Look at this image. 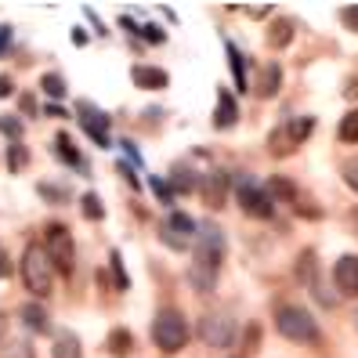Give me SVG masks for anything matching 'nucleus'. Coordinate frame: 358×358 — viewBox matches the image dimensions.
I'll list each match as a JSON object with an SVG mask.
<instances>
[{
    "mask_svg": "<svg viewBox=\"0 0 358 358\" xmlns=\"http://www.w3.org/2000/svg\"><path fill=\"white\" fill-rule=\"evenodd\" d=\"M22 282L33 297H51L55 289V268L48 261V254L40 246H26L22 254Z\"/></svg>",
    "mask_w": 358,
    "mask_h": 358,
    "instance_id": "1",
    "label": "nucleus"
},
{
    "mask_svg": "<svg viewBox=\"0 0 358 358\" xmlns=\"http://www.w3.org/2000/svg\"><path fill=\"white\" fill-rule=\"evenodd\" d=\"M152 341L163 355H174L188 344V322H185V315L174 311V308H163L156 315V322H152Z\"/></svg>",
    "mask_w": 358,
    "mask_h": 358,
    "instance_id": "2",
    "label": "nucleus"
},
{
    "mask_svg": "<svg viewBox=\"0 0 358 358\" xmlns=\"http://www.w3.org/2000/svg\"><path fill=\"white\" fill-rule=\"evenodd\" d=\"M275 326H279V333L286 336V341H301V344L319 341V326H315V319H311V315H308L304 308H297V304L279 308Z\"/></svg>",
    "mask_w": 358,
    "mask_h": 358,
    "instance_id": "3",
    "label": "nucleus"
},
{
    "mask_svg": "<svg viewBox=\"0 0 358 358\" xmlns=\"http://www.w3.org/2000/svg\"><path fill=\"white\" fill-rule=\"evenodd\" d=\"M48 261H51V268H58V271H73V261H76V243H73V236H69V228L66 224H51L48 228Z\"/></svg>",
    "mask_w": 358,
    "mask_h": 358,
    "instance_id": "4",
    "label": "nucleus"
},
{
    "mask_svg": "<svg viewBox=\"0 0 358 358\" xmlns=\"http://www.w3.org/2000/svg\"><path fill=\"white\" fill-rule=\"evenodd\" d=\"M236 199H239V206L246 210L250 217H271V210H275V199L268 196V188H261L257 181H250V178L236 181Z\"/></svg>",
    "mask_w": 358,
    "mask_h": 358,
    "instance_id": "5",
    "label": "nucleus"
},
{
    "mask_svg": "<svg viewBox=\"0 0 358 358\" xmlns=\"http://www.w3.org/2000/svg\"><path fill=\"white\" fill-rule=\"evenodd\" d=\"M199 333L210 348H231V341H236V319L228 311H210V315H203Z\"/></svg>",
    "mask_w": 358,
    "mask_h": 358,
    "instance_id": "6",
    "label": "nucleus"
},
{
    "mask_svg": "<svg viewBox=\"0 0 358 358\" xmlns=\"http://www.w3.org/2000/svg\"><path fill=\"white\" fill-rule=\"evenodd\" d=\"M224 261V236L217 224H203L196 231V264H206V268H221Z\"/></svg>",
    "mask_w": 358,
    "mask_h": 358,
    "instance_id": "7",
    "label": "nucleus"
},
{
    "mask_svg": "<svg viewBox=\"0 0 358 358\" xmlns=\"http://www.w3.org/2000/svg\"><path fill=\"white\" fill-rule=\"evenodd\" d=\"M159 239H163V246H171V250H188V243L196 239V224H192V217L188 214H171L163 221V231H159Z\"/></svg>",
    "mask_w": 358,
    "mask_h": 358,
    "instance_id": "8",
    "label": "nucleus"
},
{
    "mask_svg": "<svg viewBox=\"0 0 358 358\" xmlns=\"http://www.w3.org/2000/svg\"><path fill=\"white\" fill-rule=\"evenodd\" d=\"M333 279H336V289H341L344 297H358V257L348 254V257L336 261Z\"/></svg>",
    "mask_w": 358,
    "mask_h": 358,
    "instance_id": "9",
    "label": "nucleus"
},
{
    "mask_svg": "<svg viewBox=\"0 0 358 358\" xmlns=\"http://www.w3.org/2000/svg\"><path fill=\"white\" fill-rule=\"evenodd\" d=\"M80 123H83V131H87L98 145H109V120H105V113L91 109L87 101L80 105Z\"/></svg>",
    "mask_w": 358,
    "mask_h": 358,
    "instance_id": "10",
    "label": "nucleus"
},
{
    "mask_svg": "<svg viewBox=\"0 0 358 358\" xmlns=\"http://www.w3.org/2000/svg\"><path fill=\"white\" fill-rule=\"evenodd\" d=\"M134 83L138 87H145V91H163L166 83H171V76H166L163 69H149V66H134Z\"/></svg>",
    "mask_w": 358,
    "mask_h": 358,
    "instance_id": "11",
    "label": "nucleus"
},
{
    "mask_svg": "<svg viewBox=\"0 0 358 358\" xmlns=\"http://www.w3.org/2000/svg\"><path fill=\"white\" fill-rule=\"evenodd\" d=\"M279 83H282V69L275 66V62H268V66L261 69V76H257V94L261 98H275Z\"/></svg>",
    "mask_w": 358,
    "mask_h": 358,
    "instance_id": "12",
    "label": "nucleus"
},
{
    "mask_svg": "<svg viewBox=\"0 0 358 358\" xmlns=\"http://www.w3.org/2000/svg\"><path fill=\"white\" fill-rule=\"evenodd\" d=\"M236 120H239V105H236V98H231L228 91H221V94H217V113H214V123L224 131V127H231Z\"/></svg>",
    "mask_w": 358,
    "mask_h": 358,
    "instance_id": "13",
    "label": "nucleus"
},
{
    "mask_svg": "<svg viewBox=\"0 0 358 358\" xmlns=\"http://www.w3.org/2000/svg\"><path fill=\"white\" fill-rule=\"evenodd\" d=\"M224 188H228V178H224L221 171L206 174V181H203V196H206V203H210V206H224Z\"/></svg>",
    "mask_w": 358,
    "mask_h": 358,
    "instance_id": "14",
    "label": "nucleus"
},
{
    "mask_svg": "<svg viewBox=\"0 0 358 358\" xmlns=\"http://www.w3.org/2000/svg\"><path fill=\"white\" fill-rule=\"evenodd\" d=\"M188 282H192L199 293L214 289V282H217V268H206V264H196V261H192V268H188Z\"/></svg>",
    "mask_w": 358,
    "mask_h": 358,
    "instance_id": "15",
    "label": "nucleus"
},
{
    "mask_svg": "<svg viewBox=\"0 0 358 358\" xmlns=\"http://www.w3.org/2000/svg\"><path fill=\"white\" fill-rule=\"evenodd\" d=\"M22 322H26L33 333H51V319H48V311L40 308V304H26V308H22Z\"/></svg>",
    "mask_w": 358,
    "mask_h": 358,
    "instance_id": "16",
    "label": "nucleus"
},
{
    "mask_svg": "<svg viewBox=\"0 0 358 358\" xmlns=\"http://www.w3.org/2000/svg\"><path fill=\"white\" fill-rule=\"evenodd\" d=\"M55 358H83V351H80V341L73 333H62L58 341H55Z\"/></svg>",
    "mask_w": 358,
    "mask_h": 358,
    "instance_id": "17",
    "label": "nucleus"
},
{
    "mask_svg": "<svg viewBox=\"0 0 358 358\" xmlns=\"http://www.w3.org/2000/svg\"><path fill=\"white\" fill-rule=\"evenodd\" d=\"M289 40H293V22L289 18H279V22L271 26V33H268V44L271 48H286Z\"/></svg>",
    "mask_w": 358,
    "mask_h": 358,
    "instance_id": "18",
    "label": "nucleus"
},
{
    "mask_svg": "<svg viewBox=\"0 0 358 358\" xmlns=\"http://www.w3.org/2000/svg\"><path fill=\"white\" fill-rule=\"evenodd\" d=\"M293 149H297V141H293V134H289L286 127L271 134V152H275V156H286V152H293Z\"/></svg>",
    "mask_w": 358,
    "mask_h": 358,
    "instance_id": "19",
    "label": "nucleus"
},
{
    "mask_svg": "<svg viewBox=\"0 0 358 358\" xmlns=\"http://www.w3.org/2000/svg\"><path fill=\"white\" fill-rule=\"evenodd\" d=\"M131 344H134V336H131L127 329H116V333L109 336V351L120 355V358H123V355H131Z\"/></svg>",
    "mask_w": 358,
    "mask_h": 358,
    "instance_id": "20",
    "label": "nucleus"
},
{
    "mask_svg": "<svg viewBox=\"0 0 358 358\" xmlns=\"http://www.w3.org/2000/svg\"><path fill=\"white\" fill-rule=\"evenodd\" d=\"M4 358H36V355H33V344H29V341L15 336V341L4 344Z\"/></svg>",
    "mask_w": 358,
    "mask_h": 358,
    "instance_id": "21",
    "label": "nucleus"
},
{
    "mask_svg": "<svg viewBox=\"0 0 358 358\" xmlns=\"http://www.w3.org/2000/svg\"><path fill=\"white\" fill-rule=\"evenodd\" d=\"M268 196H279L282 203H293V199H297V188H293L289 181H282V178H275L268 185Z\"/></svg>",
    "mask_w": 358,
    "mask_h": 358,
    "instance_id": "22",
    "label": "nucleus"
},
{
    "mask_svg": "<svg viewBox=\"0 0 358 358\" xmlns=\"http://www.w3.org/2000/svg\"><path fill=\"white\" fill-rule=\"evenodd\" d=\"M55 156H58V159H66V163H80V156H76V149H73V141H69L66 134H58V138H55Z\"/></svg>",
    "mask_w": 358,
    "mask_h": 358,
    "instance_id": "23",
    "label": "nucleus"
},
{
    "mask_svg": "<svg viewBox=\"0 0 358 358\" xmlns=\"http://www.w3.org/2000/svg\"><path fill=\"white\" fill-rule=\"evenodd\" d=\"M336 134H341V141H358V109L341 120V131H336Z\"/></svg>",
    "mask_w": 358,
    "mask_h": 358,
    "instance_id": "24",
    "label": "nucleus"
},
{
    "mask_svg": "<svg viewBox=\"0 0 358 358\" xmlns=\"http://www.w3.org/2000/svg\"><path fill=\"white\" fill-rule=\"evenodd\" d=\"M40 87H44L51 98H62V94H66V80H62L58 73H48L44 80H40Z\"/></svg>",
    "mask_w": 358,
    "mask_h": 358,
    "instance_id": "25",
    "label": "nucleus"
},
{
    "mask_svg": "<svg viewBox=\"0 0 358 358\" xmlns=\"http://www.w3.org/2000/svg\"><path fill=\"white\" fill-rule=\"evenodd\" d=\"M83 217L87 221H101L105 217V206H101L98 196H83Z\"/></svg>",
    "mask_w": 358,
    "mask_h": 358,
    "instance_id": "26",
    "label": "nucleus"
},
{
    "mask_svg": "<svg viewBox=\"0 0 358 358\" xmlns=\"http://www.w3.org/2000/svg\"><path fill=\"white\" fill-rule=\"evenodd\" d=\"M228 62H231V73H236V87L243 91V87H246V76H243V55L231 48V44H228Z\"/></svg>",
    "mask_w": 358,
    "mask_h": 358,
    "instance_id": "27",
    "label": "nucleus"
},
{
    "mask_svg": "<svg viewBox=\"0 0 358 358\" xmlns=\"http://www.w3.org/2000/svg\"><path fill=\"white\" fill-rule=\"evenodd\" d=\"M174 185L181 188V192H192V188H196L192 171H188V166H174Z\"/></svg>",
    "mask_w": 358,
    "mask_h": 358,
    "instance_id": "28",
    "label": "nucleus"
},
{
    "mask_svg": "<svg viewBox=\"0 0 358 358\" xmlns=\"http://www.w3.org/2000/svg\"><path fill=\"white\" fill-rule=\"evenodd\" d=\"M286 131L293 134V141H297V145H301V141H304V138L311 134V120H297V123H289V127H286Z\"/></svg>",
    "mask_w": 358,
    "mask_h": 358,
    "instance_id": "29",
    "label": "nucleus"
},
{
    "mask_svg": "<svg viewBox=\"0 0 358 358\" xmlns=\"http://www.w3.org/2000/svg\"><path fill=\"white\" fill-rule=\"evenodd\" d=\"M344 181H348V185L355 188V192H358V156L344 163Z\"/></svg>",
    "mask_w": 358,
    "mask_h": 358,
    "instance_id": "30",
    "label": "nucleus"
},
{
    "mask_svg": "<svg viewBox=\"0 0 358 358\" xmlns=\"http://www.w3.org/2000/svg\"><path fill=\"white\" fill-rule=\"evenodd\" d=\"M0 131H4L8 138H18V134H22V123L11 120V116H0Z\"/></svg>",
    "mask_w": 358,
    "mask_h": 358,
    "instance_id": "31",
    "label": "nucleus"
},
{
    "mask_svg": "<svg viewBox=\"0 0 358 358\" xmlns=\"http://www.w3.org/2000/svg\"><path fill=\"white\" fill-rule=\"evenodd\" d=\"M40 196L51 199V203H62L66 199V188H55V185H40Z\"/></svg>",
    "mask_w": 358,
    "mask_h": 358,
    "instance_id": "32",
    "label": "nucleus"
},
{
    "mask_svg": "<svg viewBox=\"0 0 358 358\" xmlns=\"http://www.w3.org/2000/svg\"><path fill=\"white\" fill-rule=\"evenodd\" d=\"M138 33H141V36H145V40H152V44H163V40H166V36H163V29H159V26H141V29H138Z\"/></svg>",
    "mask_w": 358,
    "mask_h": 358,
    "instance_id": "33",
    "label": "nucleus"
},
{
    "mask_svg": "<svg viewBox=\"0 0 358 358\" xmlns=\"http://www.w3.org/2000/svg\"><path fill=\"white\" fill-rule=\"evenodd\" d=\"M22 163H26V149H22V145H15V149H11V171H22Z\"/></svg>",
    "mask_w": 358,
    "mask_h": 358,
    "instance_id": "34",
    "label": "nucleus"
},
{
    "mask_svg": "<svg viewBox=\"0 0 358 358\" xmlns=\"http://www.w3.org/2000/svg\"><path fill=\"white\" fill-rule=\"evenodd\" d=\"M341 18H344V22L358 33V8H344V11H341Z\"/></svg>",
    "mask_w": 358,
    "mask_h": 358,
    "instance_id": "35",
    "label": "nucleus"
},
{
    "mask_svg": "<svg viewBox=\"0 0 358 358\" xmlns=\"http://www.w3.org/2000/svg\"><path fill=\"white\" fill-rule=\"evenodd\" d=\"M113 268H116V282H120V289H127V275H123V264H120V254H113Z\"/></svg>",
    "mask_w": 358,
    "mask_h": 358,
    "instance_id": "36",
    "label": "nucleus"
},
{
    "mask_svg": "<svg viewBox=\"0 0 358 358\" xmlns=\"http://www.w3.org/2000/svg\"><path fill=\"white\" fill-rule=\"evenodd\" d=\"M11 275V261H8V250L0 246V279H8Z\"/></svg>",
    "mask_w": 358,
    "mask_h": 358,
    "instance_id": "37",
    "label": "nucleus"
},
{
    "mask_svg": "<svg viewBox=\"0 0 358 358\" xmlns=\"http://www.w3.org/2000/svg\"><path fill=\"white\" fill-rule=\"evenodd\" d=\"M8 44H11V29H8V26H0V55L8 51Z\"/></svg>",
    "mask_w": 358,
    "mask_h": 358,
    "instance_id": "38",
    "label": "nucleus"
},
{
    "mask_svg": "<svg viewBox=\"0 0 358 358\" xmlns=\"http://www.w3.org/2000/svg\"><path fill=\"white\" fill-rule=\"evenodd\" d=\"M152 188H156V192H159V199H171V188H166L163 181H156V178H152Z\"/></svg>",
    "mask_w": 358,
    "mask_h": 358,
    "instance_id": "39",
    "label": "nucleus"
},
{
    "mask_svg": "<svg viewBox=\"0 0 358 358\" xmlns=\"http://www.w3.org/2000/svg\"><path fill=\"white\" fill-rule=\"evenodd\" d=\"M11 91H15V83H11V80L4 76V80H0V98H8Z\"/></svg>",
    "mask_w": 358,
    "mask_h": 358,
    "instance_id": "40",
    "label": "nucleus"
},
{
    "mask_svg": "<svg viewBox=\"0 0 358 358\" xmlns=\"http://www.w3.org/2000/svg\"><path fill=\"white\" fill-rule=\"evenodd\" d=\"M22 113H36V101H33V98H29V94H26V98H22Z\"/></svg>",
    "mask_w": 358,
    "mask_h": 358,
    "instance_id": "41",
    "label": "nucleus"
},
{
    "mask_svg": "<svg viewBox=\"0 0 358 358\" xmlns=\"http://www.w3.org/2000/svg\"><path fill=\"white\" fill-rule=\"evenodd\" d=\"M351 319H355V329H358V311H355V315H351Z\"/></svg>",
    "mask_w": 358,
    "mask_h": 358,
    "instance_id": "42",
    "label": "nucleus"
}]
</instances>
